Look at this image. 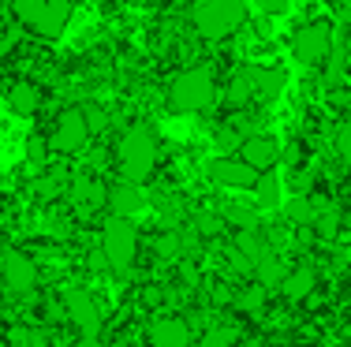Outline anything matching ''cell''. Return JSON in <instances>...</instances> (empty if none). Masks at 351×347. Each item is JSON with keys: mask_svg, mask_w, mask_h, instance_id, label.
<instances>
[{"mask_svg": "<svg viewBox=\"0 0 351 347\" xmlns=\"http://www.w3.org/2000/svg\"><path fill=\"white\" fill-rule=\"evenodd\" d=\"M112 161H116V176L120 183H135L142 187V179H149L157 164V138L146 123H131L120 138H116V150H112Z\"/></svg>", "mask_w": 351, "mask_h": 347, "instance_id": "6da1fadb", "label": "cell"}, {"mask_svg": "<svg viewBox=\"0 0 351 347\" xmlns=\"http://www.w3.org/2000/svg\"><path fill=\"white\" fill-rule=\"evenodd\" d=\"M71 12L75 8L68 0H15L12 4V15L27 34H34L41 41H56L68 30L71 23Z\"/></svg>", "mask_w": 351, "mask_h": 347, "instance_id": "7a4b0ae2", "label": "cell"}, {"mask_svg": "<svg viewBox=\"0 0 351 347\" xmlns=\"http://www.w3.org/2000/svg\"><path fill=\"white\" fill-rule=\"evenodd\" d=\"M187 15H191L195 34L206 38V41H224L247 23V8L239 4V0H202V4H195Z\"/></svg>", "mask_w": 351, "mask_h": 347, "instance_id": "3957f363", "label": "cell"}, {"mask_svg": "<svg viewBox=\"0 0 351 347\" xmlns=\"http://www.w3.org/2000/svg\"><path fill=\"white\" fill-rule=\"evenodd\" d=\"M213 94H217V86H213L210 68H183V71H176L169 90H165L172 112H202L206 105L213 101Z\"/></svg>", "mask_w": 351, "mask_h": 347, "instance_id": "277c9868", "label": "cell"}, {"mask_svg": "<svg viewBox=\"0 0 351 347\" xmlns=\"http://www.w3.org/2000/svg\"><path fill=\"white\" fill-rule=\"evenodd\" d=\"M97 250H101L105 266L112 272H128L131 266H135V258H138V228H135V220L108 217L101 224Z\"/></svg>", "mask_w": 351, "mask_h": 347, "instance_id": "5b68a950", "label": "cell"}, {"mask_svg": "<svg viewBox=\"0 0 351 347\" xmlns=\"http://www.w3.org/2000/svg\"><path fill=\"white\" fill-rule=\"evenodd\" d=\"M90 138H94V131L86 127L82 109H64L56 116V123H53L45 142H49V153L53 157H79V153H86Z\"/></svg>", "mask_w": 351, "mask_h": 347, "instance_id": "8992f818", "label": "cell"}, {"mask_svg": "<svg viewBox=\"0 0 351 347\" xmlns=\"http://www.w3.org/2000/svg\"><path fill=\"white\" fill-rule=\"evenodd\" d=\"M291 56L306 68L329 60L332 56V23L329 19H311L291 34Z\"/></svg>", "mask_w": 351, "mask_h": 347, "instance_id": "52a82bcc", "label": "cell"}, {"mask_svg": "<svg viewBox=\"0 0 351 347\" xmlns=\"http://www.w3.org/2000/svg\"><path fill=\"white\" fill-rule=\"evenodd\" d=\"M60 303H64V318H68L71 325L82 333V340H97V336H101L105 318H101V307H97V299L90 292H82V287H68Z\"/></svg>", "mask_w": 351, "mask_h": 347, "instance_id": "ba28073f", "label": "cell"}, {"mask_svg": "<svg viewBox=\"0 0 351 347\" xmlns=\"http://www.w3.org/2000/svg\"><path fill=\"white\" fill-rule=\"evenodd\" d=\"M0 284L12 295H30L38 287V261L30 258L27 250H0Z\"/></svg>", "mask_w": 351, "mask_h": 347, "instance_id": "9c48e42d", "label": "cell"}, {"mask_svg": "<svg viewBox=\"0 0 351 347\" xmlns=\"http://www.w3.org/2000/svg\"><path fill=\"white\" fill-rule=\"evenodd\" d=\"M239 161H243L250 172L265 176V172H273L280 161V142L273 135H247L243 142H239Z\"/></svg>", "mask_w": 351, "mask_h": 347, "instance_id": "30bf717a", "label": "cell"}, {"mask_svg": "<svg viewBox=\"0 0 351 347\" xmlns=\"http://www.w3.org/2000/svg\"><path fill=\"white\" fill-rule=\"evenodd\" d=\"M210 179L217 187H224V191H254L258 187V172H250L239 157H217L210 161Z\"/></svg>", "mask_w": 351, "mask_h": 347, "instance_id": "8fae6325", "label": "cell"}, {"mask_svg": "<svg viewBox=\"0 0 351 347\" xmlns=\"http://www.w3.org/2000/svg\"><path fill=\"white\" fill-rule=\"evenodd\" d=\"M146 344L149 347H191V321L176 318V313H161L146 325Z\"/></svg>", "mask_w": 351, "mask_h": 347, "instance_id": "7c38bea8", "label": "cell"}, {"mask_svg": "<svg viewBox=\"0 0 351 347\" xmlns=\"http://www.w3.org/2000/svg\"><path fill=\"white\" fill-rule=\"evenodd\" d=\"M247 79H250L254 101H265V105H273L284 94V86H288V71L277 68V64H254V68H247Z\"/></svg>", "mask_w": 351, "mask_h": 347, "instance_id": "4fadbf2b", "label": "cell"}, {"mask_svg": "<svg viewBox=\"0 0 351 347\" xmlns=\"http://www.w3.org/2000/svg\"><path fill=\"white\" fill-rule=\"evenodd\" d=\"M108 209H112V217H123V220H135V213L146 209V194H142V187L135 183H120L116 179L112 187H108Z\"/></svg>", "mask_w": 351, "mask_h": 347, "instance_id": "5bb4252c", "label": "cell"}, {"mask_svg": "<svg viewBox=\"0 0 351 347\" xmlns=\"http://www.w3.org/2000/svg\"><path fill=\"white\" fill-rule=\"evenodd\" d=\"M68 202L75 209H94V205L108 202V187H101V179L94 176H75L68 179Z\"/></svg>", "mask_w": 351, "mask_h": 347, "instance_id": "9a60e30c", "label": "cell"}, {"mask_svg": "<svg viewBox=\"0 0 351 347\" xmlns=\"http://www.w3.org/2000/svg\"><path fill=\"white\" fill-rule=\"evenodd\" d=\"M280 292H284V299H288V303H306V299H314V292H317V272H314V266H295V269H288Z\"/></svg>", "mask_w": 351, "mask_h": 347, "instance_id": "2e32d148", "label": "cell"}, {"mask_svg": "<svg viewBox=\"0 0 351 347\" xmlns=\"http://www.w3.org/2000/svg\"><path fill=\"white\" fill-rule=\"evenodd\" d=\"M41 101H45V94H41V86L30 79L12 82V90H8V109L15 116H34L41 109Z\"/></svg>", "mask_w": 351, "mask_h": 347, "instance_id": "e0dca14e", "label": "cell"}, {"mask_svg": "<svg viewBox=\"0 0 351 347\" xmlns=\"http://www.w3.org/2000/svg\"><path fill=\"white\" fill-rule=\"evenodd\" d=\"M30 191H34L38 202H56L60 194H68V172H56V168H49V172H41V176L30 183Z\"/></svg>", "mask_w": 351, "mask_h": 347, "instance_id": "ac0fdd59", "label": "cell"}, {"mask_svg": "<svg viewBox=\"0 0 351 347\" xmlns=\"http://www.w3.org/2000/svg\"><path fill=\"white\" fill-rule=\"evenodd\" d=\"M284 277H288V266L277 258V250H269V254H265V258L254 266V284H262L265 292H269V287H280Z\"/></svg>", "mask_w": 351, "mask_h": 347, "instance_id": "d6986e66", "label": "cell"}, {"mask_svg": "<svg viewBox=\"0 0 351 347\" xmlns=\"http://www.w3.org/2000/svg\"><path fill=\"white\" fill-rule=\"evenodd\" d=\"M221 217H224L228 228H239V231H258V224H262V217H258L254 205H224Z\"/></svg>", "mask_w": 351, "mask_h": 347, "instance_id": "ffe728a7", "label": "cell"}, {"mask_svg": "<svg viewBox=\"0 0 351 347\" xmlns=\"http://www.w3.org/2000/svg\"><path fill=\"white\" fill-rule=\"evenodd\" d=\"M254 194H258V205H262L265 213L280 209V176H277V172H265V176H258Z\"/></svg>", "mask_w": 351, "mask_h": 347, "instance_id": "44dd1931", "label": "cell"}, {"mask_svg": "<svg viewBox=\"0 0 351 347\" xmlns=\"http://www.w3.org/2000/svg\"><path fill=\"white\" fill-rule=\"evenodd\" d=\"M265 287L262 284H250L243 287V292H236V299H232V307H236L239 313H247V318H254V313H262L265 310Z\"/></svg>", "mask_w": 351, "mask_h": 347, "instance_id": "7402d4cb", "label": "cell"}, {"mask_svg": "<svg viewBox=\"0 0 351 347\" xmlns=\"http://www.w3.org/2000/svg\"><path fill=\"white\" fill-rule=\"evenodd\" d=\"M236 340H239V329L228 325V321H221V325L206 329V336L198 347H236Z\"/></svg>", "mask_w": 351, "mask_h": 347, "instance_id": "603a6c76", "label": "cell"}, {"mask_svg": "<svg viewBox=\"0 0 351 347\" xmlns=\"http://www.w3.org/2000/svg\"><path fill=\"white\" fill-rule=\"evenodd\" d=\"M284 213H288L291 224H306V228H311V224H314V205H311V194H295V198L288 202V209H284Z\"/></svg>", "mask_w": 351, "mask_h": 347, "instance_id": "cb8c5ba5", "label": "cell"}, {"mask_svg": "<svg viewBox=\"0 0 351 347\" xmlns=\"http://www.w3.org/2000/svg\"><path fill=\"white\" fill-rule=\"evenodd\" d=\"M332 146H337L340 161L351 164V120H344V123L337 127V135H332Z\"/></svg>", "mask_w": 351, "mask_h": 347, "instance_id": "d4e9b609", "label": "cell"}, {"mask_svg": "<svg viewBox=\"0 0 351 347\" xmlns=\"http://www.w3.org/2000/svg\"><path fill=\"white\" fill-rule=\"evenodd\" d=\"M12 49H15V34H0V64L12 56Z\"/></svg>", "mask_w": 351, "mask_h": 347, "instance_id": "484cf974", "label": "cell"}, {"mask_svg": "<svg viewBox=\"0 0 351 347\" xmlns=\"http://www.w3.org/2000/svg\"><path fill=\"white\" fill-rule=\"evenodd\" d=\"M262 12H265V15H284V12H288V4H280V0H269V4H262Z\"/></svg>", "mask_w": 351, "mask_h": 347, "instance_id": "4316f807", "label": "cell"}, {"mask_svg": "<svg viewBox=\"0 0 351 347\" xmlns=\"http://www.w3.org/2000/svg\"><path fill=\"white\" fill-rule=\"evenodd\" d=\"M82 347H105L101 340H82Z\"/></svg>", "mask_w": 351, "mask_h": 347, "instance_id": "83f0119b", "label": "cell"}]
</instances>
